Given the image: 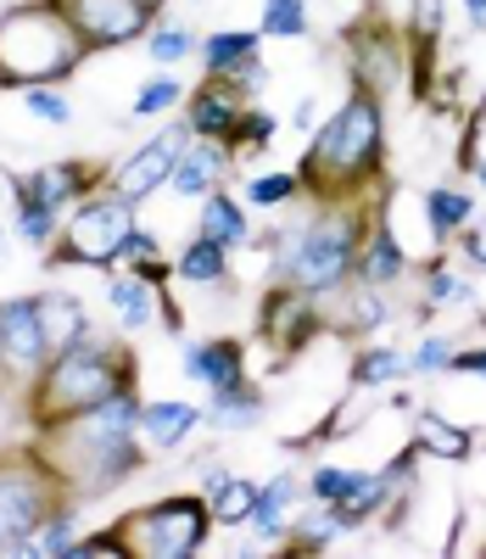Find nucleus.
I'll list each match as a JSON object with an SVG mask.
<instances>
[{
    "instance_id": "nucleus-1",
    "label": "nucleus",
    "mask_w": 486,
    "mask_h": 559,
    "mask_svg": "<svg viewBox=\"0 0 486 559\" xmlns=\"http://www.w3.org/2000/svg\"><path fill=\"white\" fill-rule=\"evenodd\" d=\"M140 386L112 392L107 403H95L84 414L51 419L39 426L34 453L51 464V476L62 481V492H73L79 503L107 498L112 487H123L140 464H145V442H140Z\"/></svg>"
},
{
    "instance_id": "nucleus-2",
    "label": "nucleus",
    "mask_w": 486,
    "mask_h": 559,
    "mask_svg": "<svg viewBox=\"0 0 486 559\" xmlns=\"http://www.w3.org/2000/svg\"><path fill=\"white\" fill-rule=\"evenodd\" d=\"M303 191L324 202H358L369 185H386V102L364 84H347L335 112L308 134L297 163Z\"/></svg>"
},
{
    "instance_id": "nucleus-3",
    "label": "nucleus",
    "mask_w": 486,
    "mask_h": 559,
    "mask_svg": "<svg viewBox=\"0 0 486 559\" xmlns=\"http://www.w3.org/2000/svg\"><path fill=\"white\" fill-rule=\"evenodd\" d=\"M369 207L358 202H324L313 197V213L280 224V252L269 258V280H285L308 297H335L358 274V247H364V229H369Z\"/></svg>"
},
{
    "instance_id": "nucleus-4",
    "label": "nucleus",
    "mask_w": 486,
    "mask_h": 559,
    "mask_svg": "<svg viewBox=\"0 0 486 559\" xmlns=\"http://www.w3.org/2000/svg\"><path fill=\"white\" fill-rule=\"evenodd\" d=\"M123 386H140L134 381V353L118 336L90 324V331H79L68 347H57L51 364L28 381V414H34V426H51V419H68V414L107 403Z\"/></svg>"
},
{
    "instance_id": "nucleus-5",
    "label": "nucleus",
    "mask_w": 486,
    "mask_h": 559,
    "mask_svg": "<svg viewBox=\"0 0 486 559\" xmlns=\"http://www.w3.org/2000/svg\"><path fill=\"white\" fill-rule=\"evenodd\" d=\"M95 51L57 0H17L0 12V73L7 90L28 84H68Z\"/></svg>"
},
{
    "instance_id": "nucleus-6",
    "label": "nucleus",
    "mask_w": 486,
    "mask_h": 559,
    "mask_svg": "<svg viewBox=\"0 0 486 559\" xmlns=\"http://www.w3.org/2000/svg\"><path fill=\"white\" fill-rule=\"evenodd\" d=\"M134 224H140V202L118 197L112 185H95L84 202L68 207L62 236H57L51 252H45V263H51V269H95V274H112V269H118V247H123V236H129Z\"/></svg>"
},
{
    "instance_id": "nucleus-7",
    "label": "nucleus",
    "mask_w": 486,
    "mask_h": 559,
    "mask_svg": "<svg viewBox=\"0 0 486 559\" xmlns=\"http://www.w3.org/2000/svg\"><path fill=\"white\" fill-rule=\"evenodd\" d=\"M118 532L134 559H197L213 537V509L202 492H174V498L129 509Z\"/></svg>"
},
{
    "instance_id": "nucleus-8",
    "label": "nucleus",
    "mask_w": 486,
    "mask_h": 559,
    "mask_svg": "<svg viewBox=\"0 0 486 559\" xmlns=\"http://www.w3.org/2000/svg\"><path fill=\"white\" fill-rule=\"evenodd\" d=\"M62 498H73V492H62L51 464L34 448L28 453H0V559L28 554V537L39 532V521L51 515Z\"/></svg>"
},
{
    "instance_id": "nucleus-9",
    "label": "nucleus",
    "mask_w": 486,
    "mask_h": 559,
    "mask_svg": "<svg viewBox=\"0 0 486 559\" xmlns=\"http://www.w3.org/2000/svg\"><path fill=\"white\" fill-rule=\"evenodd\" d=\"M197 146V129H190V118L179 112H168V123L152 134V140H140V146L123 157V163H112L107 168V185L118 197H129V202H145V197H157V191H168V179H174V163Z\"/></svg>"
},
{
    "instance_id": "nucleus-10",
    "label": "nucleus",
    "mask_w": 486,
    "mask_h": 559,
    "mask_svg": "<svg viewBox=\"0 0 486 559\" xmlns=\"http://www.w3.org/2000/svg\"><path fill=\"white\" fill-rule=\"evenodd\" d=\"M57 7L73 17V28L84 34L90 51H123V45L152 34L163 17L152 0H57Z\"/></svg>"
},
{
    "instance_id": "nucleus-11",
    "label": "nucleus",
    "mask_w": 486,
    "mask_h": 559,
    "mask_svg": "<svg viewBox=\"0 0 486 559\" xmlns=\"http://www.w3.org/2000/svg\"><path fill=\"white\" fill-rule=\"evenodd\" d=\"M258 331L269 336V347H280L291 358V353H303L319 331H330V319H324L319 297L285 286V280H269V292L258 302Z\"/></svg>"
},
{
    "instance_id": "nucleus-12",
    "label": "nucleus",
    "mask_w": 486,
    "mask_h": 559,
    "mask_svg": "<svg viewBox=\"0 0 486 559\" xmlns=\"http://www.w3.org/2000/svg\"><path fill=\"white\" fill-rule=\"evenodd\" d=\"M51 336L39 319V297H7L0 302V369H12L17 381H34L51 364Z\"/></svg>"
},
{
    "instance_id": "nucleus-13",
    "label": "nucleus",
    "mask_w": 486,
    "mask_h": 559,
    "mask_svg": "<svg viewBox=\"0 0 486 559\" xmlns=\"http://www.w3.org/2000/svg\"><path fill=\"white\" fill-rule=\"evenodd\" d=\"M95 185H107V168H95V163H84V157H62V163H39V168H7V191L17 197V191H28V197H39V202H51V207H73V202H84Z\"/></svg>"
},
{
    "instance_id": "nucleus-14",
    "label": "nucleus",
    "mask_w": 486,
    "mask_h": 559,
    "mask_svg": "<svg viewBox=\"0 0 486 559\" xmlns=\"http://www.w3.org/2000/svg\"><path fill=\"white\" fill-rule=\"evenodd\" d=\"M347 51H353V84L375 90V96L386 102L398 90L403 68H408V51L398 34H386L380 23H353L347 28Z\"/></svg>"
},
{
    "instance_id": "nucleus-15",
    "label": "nucleus",
    "mask_w": 486,
    "mask_h": 559,
    "mask_svg": "<svg viewBox=\"0 0 486 559\" xmlns=\"http://www.w3.org/2000/svg\"><path fill=\"white\" fill-rule=\"evenodd\" d=\"M179 376L208 386V392H224V386L252 381V369H247V347L235 336H202V342L185 336L179 342Z\"/></svg>"
},
{
    "instance_id": "nucleus-16",
    "label": "nucleus",
    "mask_w": 486,
    "mask_h": 559,
    "mask_svg": "<svg viewBox=\"0 0 486 559\" xmlns=\"http://www.w3.org/2000/svg\"><path fill=\"white\" fill-rule=\"evenodd\" d=\"M208 426V408L190 397H145L140 403V442L145 453H179Z\"/></svg>"
},
{
    "instance_id": "nucleus-17",
    "label": "nucleus",
    "mask_w": 486,
    "mask_h": 559,
    "mask_svg": "<svg viewBox=\"0 0 486 559\" xmlns=\"http://www.w3.org/2000/svg\"><path fill=\"white\" fill-rule=\"evenodd\" d=\"M107 308H112V324L118 336H140L157 324V308H163V286L145 280L140 269H112L107 274Z\"/></svg>"
},
{
    "instance_id": "nucleus-18",
    "label": "nucleus",
    "mask_w": 486,
    "mask_h": 559,
    "mask_svg": "<svg viewBox=\"0 0 486 559\" xmlns=\"http://www.w3.org/2000/svg\"><path fill=\"white\" fill-rule=\"evenodd\" d=\"M392 302H386L380 286H369V280H347L335 297H324V319H330V331H342V336H375L380 324H392Z\"/></svg>"
},
{
    "instance_id": "nucleus-19",
    "label": "nucleus",
    "mask_w": 486,
    "mask_h": 559,
    "mask_svg": "<svg viewBox=\"0 0 486 559\" xmlns=\"http://www.w3.org/2000/svg\"><path fill=\"white\" fill-rule=\"evenodd\" d=\"M408 274H414V263H408V252H403V241H398V229L386 224V213H375L369 229H364L358 274H353V280H369V286H380V292H398Z\"/></svg>"
},
{
    "instance_id": "nucleus-20",
    "label": "nucleus",
    "mask_w": 486,
    "mask_h": 559,
    "mask_svg": "<svg viewBox=\"0 0 486 559\" xmlns=\"http://www.w3.org/2000/svg\"><path fill=\"white\" fill-rule=\"evenodd\" d=\"M229 168H235L229 140H197V146H190V152L174 163L168 191H174V197H185V202H202V197H213L218 185L229 179Z\"/></svg>"
},
{
    "instance_id": "nucleus-21",
    "label": "nucleus",
    "mask_w": 486,
    "mask_h": 559,
    "mask_svg": "<svg viewBox=\"0 0 486 559\" xmlns=\"http://www.w3.org/2000/svg\"><path fill=\"white\" fill-rule=\"evenodd\" d=\"M240 107H247V96H235V90L224 79H202L197 90L185 96V118L190 129H197V140H229V129L240 123Z\"/></svg>"
},
{
    "instance_id": "nucleus-22",
    "label": "nucleus",
    "mask_w": 486,
    "mask_h": 559,
    "mask_svg": "<svg viewBox=\"0 0 486 559\" xmlns=\"http://www.w3.org/2000/svg\"><path fill=\"white\" fill-rule=\"evenodd\" d=\"M197 207H202V213H197V236H208V241H218V247H229V252H247V247H252V207L240 202V191L218 185V191L202 197Z\"/></svg>"
},
{
    "instance_id": "nucleus-23",
    "label": "nucleus",
    "mask_w": 486,
    "mask_h": 559,
    "mask_svg": "<svg viewBox=\"0 0 486 559\" xmlns=\"http://www.w3.org/2000/svg\"><path fill=\"white\" fill-rule=\"evenodd\" d=\"M258 492H263L258 476H235V471H224V464H208L202 498H208V509H213V526H218V532H240V526H247Z\"/></svg>"
},
{
    "instance_id": "nucleus-24",
    "label": "nucleus",
    "mask_w": 486,
    "mask_h": 559,
    "mask_svg": "<svg viewBox=\"0 0 486 559\" xmlns=\"http://www.w3.org/2000/svg\"><path fill=\"white\" fill-rule=\"evenodd\" d=\"M425 229H430V241L436 247H453L459 236H464V229L481 218V207H475V197L464 191V185H430V191H425Z\"/></svg>"
},
{
    "instance_id": "nucleus-25",
    "label": "nucleus",
    "mask_w": 486,
    "mask_h": 559,
    "mask_svg": "<svg viewBox=\"0 0 486 559\" xmlns=\"http://www.w3.org/2000/svg\"><path fill=\"white\" fill-rule=\"evenodd\" d=\"M414 448H419V459L464 464V459L475 453V431L459 426V419L442 414V408H419V414H414Z\"/></svg>"
},
{
    "instance_id": "nucleus-26",
    "label": "nucleus",
    "mask_w": 486,
    "mask_h": 559,
    "mask_svg": "<svg viewBox=\"0 0 486 559\" xmlns=\"http://www.w3.org/2000/svg\"><path fill=\"white\" fill-rule=\"evenodd\" d=\"M263 414H269V397L263 386L252 381H240V386H224V392H208V426L224 431V437H247L263 426Z\"/></svg>"
},
{
    "instance_id": "nucleus-27",
    "label": "nucleus",
    "mask_w": 486,
    "mask_h": 559,
    "mask_svg": "<svg viewBox=\"0 0 486 559\" xmlns=\"http://www.w3.org/2000/svg\"><path fill=\"white\" fill-rule=\"evenodd\" d=\"M414 369H408V347H392V342H369L353 353L347 364V381L353 392H392L398 381H408Z\"/></svg>"
},
{
    "instance_id": "nucleus-28",
    "label": "nucleus",
    "mask_w": 486,
    "mask_h": 559,
    "mask_svg": "<svg viewBox=\"0 0 486 559\" xmlns=\"http://www.w3.org/2000/svg\"><path fill=\"white\" fill-rule=\"evenodd\" d=\"M62 207H51V202H39V197H28V191H17L12 197V236L28 247V252H51L57 247V236H62Z\"/></svg>"
},
{
    "instance_id": "nucleus-29",
    "label": "nucleus",
    "mask_w": 486,
    "mask_h": 559,
    "mask_svg": "<svg viewBox=\"0 0 486 559\" xmlns=\"http://www.w3.org/2000/svg\"><path fill=\"white\" fill-rule=\"evenodd\" d=\"M342 537H347V526L335 521V509L303 498L297 515H291V543H285V554H330Z\"/></svg>"
},
{
    "instance_id": "nucleus-30",
    "label": "nucleus",
    "mask_w": 486,
    "mask_h": 559,
    "mask_svg": "<svg viewBox=\"0 0 486 559\" xmlns=\"http://www.w3.org/2000/svg\"><path fill=\"white\" fill-rule=\"evenodd\" d=\"M263 51V34L258 28H213V34H202V51H197V62L208 68V79H229L247 57H258Z\"/></svg>"
},
{
    "instance_id": "nucleus-31",
    "label": "nucleus",
    "mask_w": 486,
    "mask_h": 559,
    "mask_svg": "<svg viewBox=\"0 0 486 559\" xmlns=\"http://www.w3.org/2000/svg\"><path fill=\"white\" fill-rule=\"evenodd\" d=\"M229 247L208 241V236H190L179 252H174V280L185 286H229Z\"/></svg>"
},
{
    "instance_id": "nucleus-32",
    "label": "nucleus",
    "mask_w": 486,
    "mask_h": 559,
    "mask_svg": "<svg viewBox=\"0 0 486 559\" xmlns=\"http://www.w3.org/2000/svg\"><path fill=\"white\" fill-rule=\"evenodd\" d=\"M73 543H79V498H62L51 515L39 521V532L28 537L23 559H73Z\"/></svg>"
},
{
    "instance_id": "nucleus-33",
    "label": "nucleus",
    "mask_w": 486,
    "mask_h": 559,
    "mask_svg": "<svg viewBox=\"0 0 486 559\" xmlns=\"http://www.w3.org/2000/svg\"><path fill=\"white\" fill-rule=\"evenodd\" d=\"M240 202L252 213H280V207H297L303 202V174L297 168H263L240 185Z\"/></svg>"
},
{
    "instance_id": "nucleus-34",
    "label": "nucleus",
    "mask_w": 486,
    "mask_h": 559,
    "mask_svg": "<svg viewBox=\"0 0 486 559\" xmlns=\"http://www.w3.org/2000/svg\"><path fill=\"white\" fill-rule=\"evenodd\" d=\"M375 471H364V464H308V498L313 503H353L364 487H369Z\"/></svg>"
},
{
    "instance_id": "nucleus-35",
    "label": "nucleus",
    "mask_w": 486,
    "mask_h": 559,
    "mask_svg": "<svg viewBox=\"0 0 486 559\" xmlns=\"http://www.w3.org/2000/svg\"><path fill=\"white\" fill-rule=\"evenodd\" d=\"M140 45H145V57H152L157 68H179V62H190L202 51V34L190 23H179V17H157V28L145 34Z\"/></svg>"
},
{
    "instance_id": "nucleus-36",
    "label": "nucleus",
    "mask_w": 486,
    "mask_h": 559,
    "mask_svg": "<svg viewBox=\"0 0 486 559\" xmlns=\"http://www.w3.org/2000/svg\"><path fill=\"white\" fill-rule=\"evenodd\" d=\"M185 79L174 73V68H157L152 79H145L134 96H129V118H168V112H179L185 107Z\"/></svg>"
},
{
    "instance_id": "nucleus-37",
    "label": "nucleus",
    "mask_w": 486,
    "mask_h": 559,
    "mask_svg": "<svg viewBox=\"0 0 486 559\" xmlns=\"http://www.w3.org/2000/svg\"><path fill=\"white\" fill-rule=\"evenodd\" d=\"M39 319H45V336H51V347H68L79 331H90V313L73 292H39Z\"/></svg>"
},
{
    "instance_id": "nucleus-38",
    "label": "nucleus",
    "mask_w": 486,
    "mask_h": 559,
    "mask_svg": "<svg viewBox=\"0 0 486 559\" xmlns=\"http://www.w3.org/2000/svg\"><path fill=\"white\" fill-rule=\"evenodd\" d=\"M118 269H140L145 280H157V286H168V280H174V258H163V241H157L145 224H134L129 236H123Z\"/></svg>"
},
{
    "instance_id": "nucleus-39",
    "label": "nucleus",
    "mask_w": 486,
    "mask_h": 559,
    "mask_svg": "<svg viewBox=\"0 0 486 559\" xmlns=\"http://www.w3.org/2000/svg\"><path fill=\"white\" fill-rule=\"evenodd\" d=\"M419 280H425V297H419V308L425 313H436V308H459V302H475V286L464 274H453L448 269V258H430L425 269H419Z\"/></svg>"
},
{
    "instance_id": "nucleus-40",
    "label": "nucleus",
    "mask_w": 486,
    "mask_h": 559,
    "mask_svg": "<svg viewBox=\"0 0 486 559\" xmlns=\"http://www.w3.org/2000/svg\"><path fill=\"white\" fill-rule=\"evenodd\" d=\"M258 34L263 39H308L313 34V7L308 0H263V12H258Z\"/></svg>"
},
{
    "instance_id": "nucleus-41",
    "label": "nucleus",
    "mask_w": 486,
    "mask_h": 559,
    "mask_svg": "<svg viewBox=\"0 0 486 559\" xmlns=\"http://www.w3.org/2000/svg\"><path fill=\"white\" fill-rule=\"evenodd\" d=\"M280 129H285V118H280V112H269V107L247 102V107H240V123L229 129V152H235V157H240V152H269L274 140H280Z\"/></svg>"
},
{
    "instance_id": "nucleus-42",
    "label": "nucleus",
    "mask_w": 486,
    "mask_h": 559,
    "mask_svg": "<svg viewBox=\"0 0 486 559\" xmlns=\"http://www.w3.org/2000/svg\"><path fill=\"white\" fill-rule=\"evenodd\" d=\"M17 96H23V112H28L39 129H68V123H73L68 84H28V90H17Z\"/></svg>"
},
{
    "instance_id": "nucleus-43",
    "label": "nucleus",
    "mask_w": 486,
    "mask_h": 559,
    "mask_svg": "<svg viewBox=\"0 0 486 559\" xmlns=\"http://www.w3.org/2000/svg\"><path fill=\"white\" fill-rule=\"evenodd\" d=\"M453 353H459L453 336H419L408 347V369H414V376H425V381H436V376H448V369H453Z\"/></svg>"
},
{
    "instance_id": "nucleus-44",
    "label": "nucleus",
    "mask_w": 486,
    "mask_h": 559,
    "mask_svg": "<svg viewBox=\"0 0 486 559\" xmlns=\"http://www.w3.org/2000/svg\"><path fill=\"white\" fill-rule=\"evenodd\" d=\"M408 34H414L419 45H442V34H448V0H414Z\"/></svg>"
},
{
    "instance_id": "nucleus-45",
    "label": "nucleus",
    "mask_w": 486,
    "mask_h": 559,
    "mask_svg": "<svg viewBox=\"0 0 486 559\" xmlns=\"http://www.w3.org/2000/svg\"><path fill=\"white\" fill-rule=\"evenodd\" d=\"M269 79H274V68H269V62H263V51H258V57H247V62H240V68H235L224 84L235 90V96H247V102H252L258 90H269Z\"/></svg>"
},
{
    "instance_id": "nucleus-46",
    "label": "nucleus",
    "mask_w": 486,
    "mask_h": 559,
    "mask_svg": "<svg viewBox=\"0 0 486 559\" xmlns=\"http://www.w3.org/2000/svg\"><path fill=\"white\" fill-rule=\"evenodd\" d=\"M291 129H297V134H313L319 123H324V112H319V96H303L297 107H291V118H285Z\"/></svg>"
},
{
    "instance_id": "nucleus-47",
    "label": "nucleus",
    "mask_w": 486,
    "mask_h": 559,
    "mask_svg": "<svg viewBox=\"0 0 486 559\" xmlns=\"http://www.w3.org/2000/svg\"><path fill=\"white\" fill-rule=\"evenodd\" d=\"M448 376H481V381H486V347H459Z\"/></svg>"
},
{
    "instance_id": "nucleus-48",
    "label": "nucleus",
    "mask_w": 486,
    "mask_h": 559,
    "mask_svg": "<svg viewBox=\"0 0 486 559\" xmlns=\"http://www.w3.org/2000/svg\"><path fill=\"white\" fill-rule=\"evenodd\" d=\"M459 241H464V258H470V269H481V274H486V229H481V218L464 229Z\"/></svg>"
},
{
    "instance_id": "nucleus-49",
    "label": "nucleus",
    "mask_w": 486,
    "mask_h": 559,
    "mask_svg": "<svg viewBox=\"0 0 486 559\" xmlns=\"http://www.w3.org/2000/svg\"><path fill=\"white\" fill-rule=\"evenodd\" d=\"M464 23L470 34H486V0H464Z\"/></svg>"
},
{
    "instance_id": "nucleus-50",
    "label": "nucleus",
    "mask_w": 486,
    "mask_h": 559,
    "mask_svg": "<svg viewBox=\"0 0 486 559\" xmlns=\"http://www.w3.org/2000/svg\"><path fill=\"white\" fill-rule=\"evenodd\" d=\"M386 408H398V414H414V392H403V381L392 386V397H386Z\"/></svg>"
},
{
    "instance_id": "nucleus-51",
    "label": "nucleus",
    "mask_w": 486,
    "mask_h": 559,
    "mask_svg": "<svg viewBox=\"0 0 486 559\" xmlns=\"http://www.w3.org/2000/svg\"><path fill=\"white\" fill-rule=\"evenodd\" d=\"M12 241H17V236H12V224H0V269L12 263Z\"/></svg>"
},
{
    "instance_id": "nucleus-52",
    "label": "nucleus",
    "mask_w": 486,
    "mask_h": 559,
    "mask_svg": "<svg viewBox=\"0 0 486 559\" xmlns=\"http://www.w3.org/2000/svg\"><path fill=\"white\" fill-rule=\"evenodd\" d=\"M470 179H475V191H486V157H470Z\"/></svg>"
},
{
    "instance_id": "nucleus-53",
    "label": "nucleus",
    "mask_w": 486,
    "mask_h": 559,
    "mask_svg": "<svg viewBox=\"0 0 486 559\" xmlns=\"http://www.w3.org/2000/svg\"><path fill=\"white\" fill-rule=\"evenodd\" d=\"M152 7H157V12H168V7H174V0H152Z\"/></svg>"
},
{
    "instance_id": "nucleus-54",
    "label": "nucleus",
    "mask_w": 486,
    "mask_h": 559,
    "mask_svg": "<svg viewBox=\"0 0 486 559\" xmlns=\"http://www.w3.org/2000/svg\"><path fill=\"white\" fill-rule=\"evenodd\" d=\"M0 90H7V73H0Z\"/></svg>"
}]
</instances>
